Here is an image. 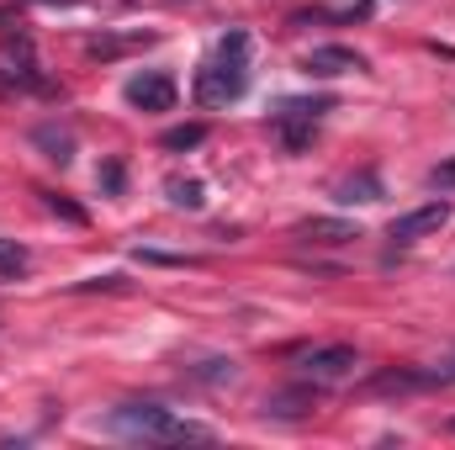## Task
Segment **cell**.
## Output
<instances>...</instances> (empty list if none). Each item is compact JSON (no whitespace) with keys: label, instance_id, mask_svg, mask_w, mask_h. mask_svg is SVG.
<instances>
[{"label":"cell","instance_id":"17","mask_svg":"<svg viewBox=\"0 0 455 450\" xmlns=\"http://www.w3.org/2000/svg\"><path fill=\"white\" fill-rule=\"evenodd\" d=\"M243 53H249V32H228L223 43H218V59L223 64H243Z\"/></svg>","mask_w":455,"mask_h":450},{"label":"cell","instance_id":"1","mask_svg":"<svg viewBox=\"0 0 455 450\" xmlns=\"http://www.w3.org/2000/svg\"><path fill=\"white\" fill-rule=\"evenodd\" d=\"M107 424H112L116 435H132V440H164V446H180V440H212L207 424L175 419V414L159 408V403H122Z\"/></svg>","mask_w":455,"mask_h":450},{"label":"cell","instance_id":"8","mask_svg":"<svg viewBox=\"0 0 455 450\" xmlns=\"http://www.w3.org/2000/svg\"><path fill=\"white\" fill-rule=\"evenodd\" d=\"M313 138H318V117H307V112H275V143H281L286 154L313 149Z\"/></svg>","mask_w":455,"mask_h":450},{"label":"cell","instance_id":"10","mask_svg":"<svg viewBox=\"0 0 455 450\" xmlns=\"http://www.w3.org/2000/svg\"><path fill=\"white\" fill-rule=\"evenodd\" d=\"M429 387V371H381V376H371L360 392L365 398H381V392H424Z\"/></svg>","mask_w":455,"mask_h":450},{"label":"cell","instance_id":"21","mask_svg":"<svg viewBox=\"0 0 455 450\" xmlns=\"http://www.w3.org/2000/svg\"><path fill=\"white\" fill-rule=\"evenodd\" d=\"M122 286H127L122 276H96V281H80L75 292H122Z\"/></svg>","mask_w":455,"mask_h":450},{"label":"cell","instance_id":"9","mask_svg":"<svg viewBox=\"0 0 455 450\" xmlns=\"http://www.w3.org/2000/svg\"><path fill=\"white\" fill-rule=\"evenodd\" d=\"M387 191H381V175L376 170H355V175H344L339 186H334V202L344 207H355V202H381Z\"/></svg>","mask_w":455,"mask_h":450},{"label":"cell","instance_id":"5","mask_svg":"<svg viewBox=\"0 0 455 450\" xmlns=\"http://www.w3.org/2000/svg\"><path fill=\"white\" fill-rule=\"evenodd\" d=\"M360 69H365V59L344 43H323L302 59V75H313V80H339V75H360Z\"/></svg>","mask_w":455,"mask_h":450},{"label":"cell","instance_id":"19","mask_svg":"<svg viewBox=\"0 0 455 450\" xmlns=\"http://www.w3.org/2000/svg\"><path fill=\"white\" fill-rule=\"evenodd\" d=\"M191 376L196 382H233V360H202Z\"/></svg>","mask_w":455,"mask_h":450},{"label":"cell","instance_id":"24","mask_svg":"<svg viewBox=\"0 0 455 450\" xmlns=\"http://www.w3.org/2000/svg\"><path fill=\"white\" fill-rule=\"evenodd\" d=\"M451 430H455V419H451Z\"/></svg>","mask_w":455,"mask_h":450},{"label":"cell","instance_id":"12","mask_svg":"<svg viewBox=\"0 0 455 450\" xmlns=\"http://www.w3.org/2000/svg\"><path fill=\"white\" fill-rule=\"evenodd\" d=\"M143 43H154V32H127V37H91V43H85V53H91V59H122V53H132V48H143Z\"/></svg>","mask_w":455,"mask_h":450},{"label":"cell","instance_id":"16","mask_svg":"<svg viewBox=\"0 0 455 450\" xmlns=\"http://www.w3.org/2000/svg\"><path fill=\"white\" fill-rule=\"evenodd\" d=\"M21 270H27V249H21L16 238L0 233V281H16Z\"/></svg>","mask_w":455,"mask_h":450},{"label":"cell","instance_id":"6","mask_svg":"<svg viewBox=\"0 0 455 450\" xmlns=\"http://www.w3.org/2000/svg\"><path fill=\"white\" fill-rule=\"evenodd\" d=\"M127 107H138V112H170L175 107V80L170 75H138V80H127Z\"/></svg>","mask_w":455,"mask_h":450},{"label":"cell","instance_id":"3","mask_svg":"<svg viewBox=\"0 0 455 450\" xmlns=\"http://www.w3.org/2000/svg\"><path fill=\"white\" fill-rule=\"evenodd\" d=\"M249 91V69L243 64H207V69H196V101L202 107H228V101H238Z\"/></svg>","mask_w":455,"mask_h":450},{"label":"cell","instance_id":"2","mask_svg":"<svg viewBox=\"0 0 455 450\" xmlns=\"http://www.w3.org/2000/svg\"><path fill=\"white\" fill-rule=\"evenodd\" d=\"M355 366H360L355 344H318V350L302 355V382L334 387V382H344V376H355Z\"/></svg>","mask_w":455,"mask_h":450},{"label":"cell","instance_id":"15","mask_svg":"<svg viewBox=\"0 0 455 450\" xmlns=\"http://www.w3.org/2000/svg\"><path fill=\"white\" fill-rule=\"evenodd\" d=\"M164 191H170V202L186 207V213H202V207H207V186H202V181H170Z\"/></svg>","mask_w":455,"mask_h":450},{"label":"cell","instance_id":"22","mask_svg":"<svg viewBox=\"0 0 455 450\" xmlns=\"http://www.w3.org/2000/svg\"><path fill=\"white\" fill-rule=\"evenodd\" d=\"M429 186H435V191H451V186H455V165H445V170H429Z\"/></svg>","mask_w":455,"mask_h":450},{"label":"cell","instance_id":"20","mask_svg":"<svg viewBox=\"0 0 455 450\" xmlns=\"http://www.w3.org/2000/svg\"><path fill=\"white\" fill-rule=\"evenodd\" d=\"M143 265H196V260H180V254H164V249H138Z\"/></svg>","mask_w":455,"mask_h":450},{"label":"cell","instance_id":"14","mask_svg":"<svg viewBox=\"0 0 455 450\" xmlns=\"http://www.w3.org/2000/svg\"><path fill=\"white\" fill-rule=\"evenodd\" d=\"M202 143H207V122H186V127H170L159 138V149H170V154H186V149H202Z\"/></svg>","mask_w":455,"mask_h":450},{"label":"cell","instance_id":"13","mask_svg":"<svg viewBox=\"0 0 455 450\" xmlns=\"http://www.w3.org/2000/svg\"><path fill=\"white\" fill-rule=\"evenodd\" d=\"M32 143H37V149H48V159H53V165H69V159H75V138H69L64 127H37V133H32Z\"/></svg>","mask_w":455,"mask_h":450},{"label":"cell","instance_id":"7","mask_svg":"<svg viewBox=\"0 0 455 450\" xmlns=\"http://www.w3.org/2000/svg\"><path fill=\"white\" fill-rule=\"evenodd\" d=\"M291 238H302V244H349V238H360V223H349V218H307V223L291 228Z\"/></svg>","mask_w":455,"mask_h":450},{"label":"cell","instance_id":"23","mask_svg":"<svg viewBox=\"0 0 455 450\" xmlns=\"http://www.w3.org/2000/svg\"><path fill=\"white\" fill-rule=\"evenodd\" d=\"M101 186H107V191H122V165H107V170H101Z\"/></svg>","mask_w":455,"mask_h":450},{"label":"cell","instance_id":"18","mask_svg":"<svg viewBox=\"0 0 455 450\" xmlns=\"http://www.w3.org/2000/svg\"><path fill=\"white\" fill-rule=\"evenodd\" d=\"M37 197H43V207H48V213H59V218H69V223H85V207H75V202H64L59 191H37Z\"/></svg>","mask_w":455,"mask_h":450},{"label":"cell","instance_id":"11","mask_svg":"<svg viewBox=\"0 0 455 450\" xmlns=\"http://www.w3.org/2000/svg\"><path fill=\"white\" fill-rule=\"evenodd\" d=\"M313 398H318V387L307 382V387H297V392L265 398V414H275V419H302V414H313Z\"/></svg>","mask_w":455,"mask_h":450},{"label":"cell","instance_id":"4","mask_svg":"<svg viewBox=\"0 0 455 450\" xmlns=\"http://www.w3.org/2000/svg\"><path fill=\"white\" fill-rule=\"evenodd\" d=\"M445 223H451V202L440 197V202H424V207H413V213L392 218V228H387V238H397V244H419V238L440 233Z\"/></svg>","mask_w":455,"mask_h":450}]
</instances>
